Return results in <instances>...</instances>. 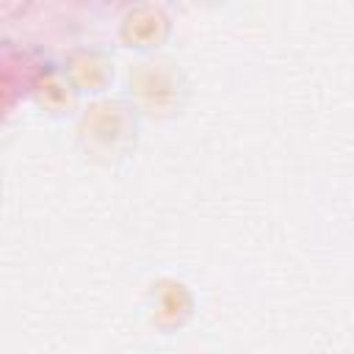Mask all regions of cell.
Returning a JSON list of instances; mask_svg holds the SVG:
<instances>
[{
	"mask_svg": "<svg viewBox=\"0 0 354 354\" xmlns=\"http://www.w3.org/2000/svg\"><path fill=\"white\" fill-rule=\"evenodd\" d=\"M194 307H196V301L185 282H180L174 277H163L149 285L147 318L158 332H163V335L180 332L194 318Z\"/></svg>",
	"mask_w": 354,
	"mask_h": 354,
	"instance_id": "3",
	"label": "cell"
},
{
	"mask_svg": "<svg viewBox=\"0 0 354 354\" xmlns=\"http://www.w3.org/2000/svg\"><path fill=\"white\" fill-rule=\"evenodd\" d=\"M171 33V19L163 6L138 3L119 19V41L136 53H155L166 44Z\"/></svg>",
	"mask_w": 354,
	"mask_h": 354,
	"instance_id": "4",
	"label": "cell"
},
{
	"mask_svg": "<svg viewBox=\"0 0 354 354\" xmlns=\"http://www.w3.org/2000/svg\"><path fill=\"white\" fill-rule=\"evenodd\" d=\"M127 86L138 113L155 122H166L183 113L191 94V83L183 66L166 55H147L138 64H133Z\"/></svg>",
	"mask_w": 354,
	"mask_h": 354,
	"instance_id": "2",
	"label": "cell"
},
{
	"mask_svg": "<svg viewBox=\"0 0 354 354\" xmlns=\"http://www.w3.org/2000/svg\"><path fill=\"white\" fill-rule=\"evenodd\" d=\"M138 130L141 113L130 100L100 97L80 111L77 147L88 160L113 166L136 149Z\"/></svg>",
	"mask_w": 354,
	"mask_h": 354,
	"instance_id": "1",
	"label": "cell"
},
{
	"mask_svg": "<svg viewBox=\"0 0 354 354\" xmlns=\"http://www.w3.org/2000/svg\"><path fill=\"white\" fill-rule=\"evenodd\" d=\"M30 94H33L36 108L47 116H55V119L75 113L77 102H80V91L75 88V83L66 77L64 69H44L33 80Z\"/></svg>",
	"mask_w": 354,
	"mask_h": 354,
	"instance_id": "6",
	"label": "cell"
},
{
	"mask_svg": "<svg viewBox=\"0 0 354 354\" xmlns=\"http://www.w3.org/2000/svg\"><path fill=\"white\" fill-rule=\"evenodd\" d=\"M61 69L66 72V77L75 83V88L80 94H91V97L105 94L113 80V61L108 53H102L97 47L72 50Z\"/></svg>",
	"mask_w": 354,
	"mask_h": 354,
	"instance_id": "5",
	"label": "cell"
}]
</instances>
